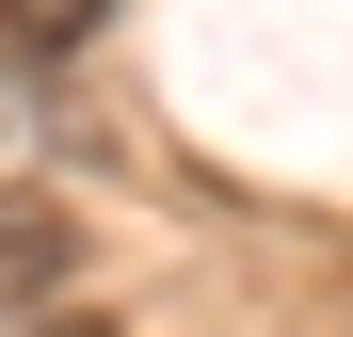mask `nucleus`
<instances>
[{
    "label": "nucleus",
    "instance_id": "nucleus-1",
    "mask_svg": "<svg viewBox=\"0 0 353 337\" xmlns=\"http://www.w3.org/2000/svg\"><path fill=\"white\" fill-rule=\"evenodd\" d=\"M65 289H81V209L0 177V337H17V321H48Z\"/></svg>",
    "mask_w": 353,
    "mask_h": 337
},
{
    "label": "nucleus",
    "instance_id": "nucleus-2",
    "mask_svg": "<svg viewBox=\"0 0 353 337\" xmlns=\"http://www.w3.org/2000/svg\"><path fill=\"white\" fill-rule=\"evenodd\" d=\"M97 48V0H0V81H65Z\"/></svg>",
    "mask_w": 353,
    "mask_h": 337
},
{
    "label": "nucleus",
    "instance_id": "nucleus-3",
    "mask_svg": "<svg viewBox=\"0 0 353 337\" xmlns=\"http://www.w3.org/2000/svg\"><path fill=\"white\" fill-rule=\"evenodd\" d=\"M17 337H129L112 305H48V321H17Z\"/></svg>",
    "mask_w": 353,
    "mask_h": 337
}]
</instances>
